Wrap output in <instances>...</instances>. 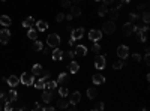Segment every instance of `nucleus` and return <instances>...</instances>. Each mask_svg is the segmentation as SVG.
I'll list each match as a JSON object with an SVG mask.
<instances>
[{"label":"nucleus","instance_id":"obj_1","mask_svg":"<svg viewBox=\"0 0 150 111\" xmlns=\"http://www.w3.org/2000/svg\"><path fill=\"white\" fill-rule=\"evenodd\" d=\"M47 44L51 48H57L59 44H60V36L57 33H51V35H48V38H47Z\"/></svg>","mask_w":150,"mask_h":111},{"label":"nucleus","instance_id":"obj_2","mask_svg":"<svg viewBox=\"0 0 150 111\" xmlns=\"http://www.w3.org/2000/svg\"><path fill=\"white\" fill-rule=\"evenodd\" d=\"M135 33H137V38H138V41H141V42H146V39H147V33H149V26L146 24V26H143V27L137 29V30H135Z\"/></svg>","mask_w":150,"mask_h":111},{"label":"nucleus","instance_id":"obj_3","mask_svg":"<svg viewBox=\"0 0 150 111\" xmlns=\"http://www.w3.org/2000/svg\"><path fill=\"white\" fill-rule=\"evenodd\" d=\"M20 80H21V83L24 84V86H32V84L35 83V75L30 74V72H24Z\"/></svg>","mask_w":150,"mask_h":111},{"label":"nucleus","instance_id":"obj_4","mask_svg":"<svg viewBox=\"0 0 150 111\" xmlns=\"http://www.w3.org/2000/svg\"><path fill=\"white\" fill-rule=\"evenodd\" d=\"M101 32H105L107 35H111V33H114V32H116V24H114V21H107V23H104Z\"/></svg>","mask_w":150,"mask_h":111},{"label":"nucleus","instance_id":"obj_5","mask_svg":"<svg viewBox=\"0 0 150 111\" xmlns=\"http://www.w3.org/2000/svg\"><path fill=\"white\" fill-rule=\"evenodd\" d=\"M137 30V27L132 23H126V24H123V35L125 36H131V35H134Z\"/></svg>","mask_w":150,"mask_h":111},{"label":"nucleus","instance_id":"obj_6","mask_svg":"<svg viewBox=\"0 0 150 111\" xmlns=\"http://www.w3.org/2000/svg\"><path fill=\"white\" fill-rule=\"evenodd\" d=\"M9 39H11V32H9V29H3L2 32H0V44L6 45L8 42H9Z\"/></svg>","mask_w":150,"mask_h":111},{"label":"nucleus","instance_id":"obj_7","mask_svg":"<svg viewBox=\"0 0 150 111\" xmlns=\"http://www.w3.org/2000/svg\"><path fill=\"white\" fill-rule=\"evenodd\" d=\"M101 38H102V32H101V30H98V29H92V30L89 32V39H90V41L98 42V41H101Z\"/></svg>","mask_w":150,"mask_h":111},{"label":"nucleus","instance_id":"obj_8","mask_svg":"<svg viewBox=\"0 0 150 111\" xmlns=\"http://www.w3.org/2000/svg\"><path fill=\"white\" fill-rule=\"evenodd\" d=\"M105 65H107L105 57L104 56H96V59H95V68H96V69H99V71L105 69Z\"/></svg>","mask_w":150,"mask_h":111},{"label":"nucleus","instance_id":"obj_9","mask_svg":"<svg viewBox=\"0 0 150 111\" xmlns=\"http://www.w3.org/2000/svg\"><path fill=\"white\" fill-rule=\"evenodd\" d=\"M117 56L120 57V60H123V59H126L129 56V48L126 45H120L117 48Z\"/></svg>","mask_w":150,"mask_h":111},{"label":"nucleus","instance_id":"obj_10","mask_svg":"<svg viewBox=\"0 0 150 111\" xmlns=\"http://www.w3.org/2000/svg\"><path fill=\"white\" fill-rule=\"evenodd\" d=\"M80 101H81V93H80V92H72V93H71L69 102H71L72 105H77Z\"/></svg>","mask_w":150,"mask_h":111},{"label":"nucleus","instance_id":"obj_11","mask_svg":"<svg viewBox=\"0 0 150 111\" xmlns=\"http://www.w3.org/2000/svg\"><path fill=\"white\" fill-rule=\"evenodd\" d=\"M84 35V29L83 27H78V29H74L72 32H71V38H72L74 41L75 39H81Z\"/></svg>","mask_w":150,"mask_h":111},{"label":"nucleus","instance_id":"obj_12","mask_svg":"<svg viewBox=\"0 0 150 111\" xmlns=\"http://www.w3.org/2000/svg\"><path fill=\"white\" fill-rule=\"evenodd\" d=\"M17 99H18V93H17V90H9L6 93V102H15Z\"/></svg>","mask_w":150,"mask_h":111},{"label":"nucleus","instance_id":"obj_13","mask_svg":"<svg viewBox=\"0 0 150 111\" xmlns=\"http://www.w3.org/2000/svg\"><path fill=\"white\" fill-rule=\"evenodd\" d=\"M51 57H53V60H56V62H57V60H62V59H63V51L57 47V48L53 50V56H51Z\"/></svg>","mask_w":150,"mask_h":111},{"label":"nucleus","instance_id":"obj_14","mask_svg":"<svg viewBox=\"0 0 150 111\" xmlns=\"http://www.w3.org/2000/svg\"><path fill=\"white\" fill-rule=\"evenodd\" d=\"M6 83L9 84L11 87H15V86H18V84H20V78L17 75H11L9 78H6Z\"/></svg>","mask_w":150,"mask_h":111},{"label":"nucleus","instance_id":"obj_15","mask_svg":"<svg viewBox=\"0 0 150 111\" xmlns=\"http://www.w3.org/2000/svg\"><path fill=\"white\" fill-rule=\"evenodd\" d=\"M74 54L78 56V57H83V56L87 54V48H86L84 45H78V47L75 48V51H74Z\"/></svg>","mask_w":150,"mask_h":111},{"label":"nucleus","instance_id":"obj_16","mask_svg":"<svg viewBox=\"0 0 150 111\" xmlns=\"http://www.w3.org/2000/svg\"><path fill=\"white\" fill-rule=\"evenodd\" d=\"M92 81H93V84H104L105 83V77L101 75V74H95Z\"/></svg>","mask_w":150,"mask_h":111},{"label":"nucleus","instance_id":"obj_17","mask_svg":"<svg viewBox=\"0 0 150 111\" xmlns=\"http://www.w3.org/2000/svg\"><path fill=\"white\" fill-rule=\"evenodd\" d=\"M36 29H38V32H45L47 29H48V23L47 21H36Z\"/></svg>","mask_w":150,"mask_h":111},{"label":"nucleus","instance_id":"obj_18","mask_svg":"<svg viewBox=\"0 0 150 111\" xmlns=\"http://www.w3.org/2000/svg\"><path fill=\"white\" fill-rule=\"evenodd\" d=\"M42 101L45 102V104H50V102L53 101V92H44L42 93Z\"/></svg>","mask_w":150,"mask_h":111},{"label":"nucleus","instance_id":"obj_19","mask_svg":"<svg viewBox=\"0 0 150 111\" xmlns=\"http://www.w3.org/2000/svg\"><path fill=\"white\" fill-rule=\"evenodd\" d=\"M11 23H12V20H11L8 15H2V17H0V24L5 26V27H9Z\"/></svg>","mask_w":150,"mask_h":111},{"label":"nucleus","instance_id":"obj_20","mask_svg":"<svg viewBox=\"0 0 150 111\" xmlns=\"http://www.w3.org/2000/svg\"><path fill=\"white\" fill-rule=\"evenodd\" d=\"M33 24H35V20H33V17H27L24 21H23V27H26V29H30V27H33Z\"/></svg>","mask_w":150,"mask_h":111},{"label":"nucleus","instance_id":"obj_21","mask_svg":"<svg viewBox=\"0 0 150 111\" xmlns=\"http://www.w3.org/2000/svg\"><path fill=\"white\" fill-rule=\"evenodd\" d=\"M68 68H69V72H71V74H77L78 69H80V65H78L77 62H71Z\"/></svg>","mask_w":150,"mask_h":111},{"label":"nucleus","instance_id":"obj_22","mask_svg":"<svg viewBox=\"0 0 150 111\" xmlns=\"http://www.w3.org/2000/svg\"><path fill=\"white\" fill-rule=\"evenodd\" d=\"M42 66L39 65V63H36V65H33V68H32V74L35 75V77H36V75H41L42 74Z\"/></svg>","mask_w":150,"mask_h":111},{"label":"nucleus","instance_id":"obj_23","mask_svg":"<svg viewBox=\"0 0 150 111\" xmlns=\"http://www.w3.org/2000/svg\"><path fill=\"white\" fill-rule=\"evenodd\" d=\"M69 81V75L66 74V72H62L60 75H59V78H57V83H62V84H66Z\"/></svg>","mask_w":150,"mask_h":111},{"label":"nucleus","instance_id":"obj_24","mask_svg":"<svg viewBox=\"0 0 150 111\" xmlns=\"http://www.w3.org/2000/svg\"><path fill=\"white\" fill-rule=\"evenodd\" d=\"M45 80H44V78H41V80H36V81H35L33 84H35V87H36L38 90H42V89H45Z\"/></svg>","mask_w":150,"mask_h":111},{"label":"nucleus","instance_id":"obj_25","mask_svg":"<svg viewBox=\"0 0 150 111\" xmlns=\"http://www.w3.org/2000/svg\"><path fill=\"white\" fill-rule=\"evenodd\" d=\"M27 36H29L30 39H33V41H36V38H38V30L33 29V27H30L29 32H27Z\"/></svg>","mask_w":150,"mask_h":111},{"label":"nucleus","instance_id":"obj_26","mask_svg":"<svg viewBox=\"0 0 150 111\" xmlns=\"http://www.w3.org/2000/svg\"><path fill=\"white\" fill-rule=\"evenodd\" d=\"M32 48H33V51H42L44 44H42L41 41H35V42H33V45H32Z\"/></svg>","mask_w":150,"mask_h":111},{"label":"nucleus","instance_id":"obj_27","mask_svg":"<svg viewBox=\"0 0 150 111\" xmlns=\"http://www.w3.org/2000/svg\"><path fill=\"white\" fill-rule=\"evenodd\" d=\"M107 14H108V17L111 18V21H113V20H117V18H119V11H117V9H111V11H108Z\"/></svg>","mask_w":150,"mask_h":111},{"label":"nucleus","instance_id":"obj_28","mask_svg":"<svg viewBox=\"0 0 150 111\" xmlns=\"http://www.w3.org/2000/svg\"><path fill=\"white\" fill-rule=\"evenodd\" d=\"M71 15L72 17H80L81 15V9L78 6H72L71 8Z\"/></svg>","mask_w":150,"mask_h":111},{"label":"nucleus","instance_id":"obj_29","mask_svg":"<svg viewBox=\"0 0 150 111\" xmlns=\"http://www.w3.org/2000/svg\"><path fill=\"white\" fill-rule=\"evenodd\" d=\"M96 95H98V90H96V89L90 87L89 90H87V96H89L90 99H95V98H96Z\"/></svg>","mask_w":150,"mask_h":111},{"label":"nucleus","instance_id":"obj_30","mask_svg":"<svg viewBox=\"0 0 150 111\" xmlns=\"http://www.w3.org/2000/svg\"><path fill=\"white\" fill-rule=\"evenodd\" d=\"M57 87V83L56 81H48V83H45V89L47 90H54Z\"/></svg>","mask_w":150,"mask_h":111},{"label":"nucleus","instance_id":"obj_31","mask_svg":"<svg viewBox=\"0 0 150 111\" xmlns=\"http://www.w3.org/2000/svg\"><path fill=\"white\" fill-rule=\"evenodd\" d=\"M141 21H143L144 24H149V21H150V14H149V11H147V9L144 11L143 17H141Z\"/></svg>","mask_w":150,"mask_h":111},{"label":"nucleus","instance_id":"obj_32","mask_svg":"<svg viewBox=\"0 0 150 111\" xmlns=\"http://www.w3.org/2000/svg\"><path fill=\"white\" fill-rule=\"evenodd\" d=\"M123 66H125V62H123V60H117V62L113 63V68H114V69H122Z\"/></svg>","mask_w":150,"mask_h":111},{"label":"nucleus","instance_id":"obj_33","mask_svg":"<svg viewBox=\"0 0 150 111\" xmlns=\"http://www.w3.org/2000/svg\"><path fill=\"white\" fill-rule=\"evenodd\" d=\"M59 95H60L62 98H65V96H68V95H69V92H68V89H66V87H60V89H59Z\"/></svg>","mask_w":150,"mask_h":111},{"label":"nucleus","instance_id":"obj_34","mask_svg":"<svg viewBox=\"0 0 150 111\" xmlns=\"http://www.w3.org/2000/svg\"><path fill=\"white\" fill-rule=\"evenodd\" d=\"M107 9H105V6H101V8H98V15L99 17H105V15H107Z\"/></svg>","mask_w":150,"mask_h":111},{"label":"nucleus","instance_id":"obj_35","mask_svg":"<svg viewBox=\"0 0 150 111\" xmlns=\"http://www.w3.org/2000/svg\"><path fill=\"white\" fill-rule=\"evenodd\" d=\"M57 107H59V108H68V102L63 101V99H59V101H57Z\"/></svg>","mask_w":150,"mask_h":111},{"label":"nucleus","instance_id":"obj_36","mask_svg":"<svg viewBox=\"0 0 150 111\" xmlns=\"http://www.w3.org/2000/svg\"><path fill=\"white\" fill-rule=\"evenodd\" d=\"M65 57H68V59H74V57H75L74 51H71V50H69V51H66V53H63V59H65Z\"/></svg>","mask_w":150,"mask_h":111},{"label":"nucleus","instance_id":"obj_37","mask_svg":"<svg viewBox=\"0 0 150 111\" xmlns=\"http://www.w3.org/2000/svg\"><path fill=\"white\" fill-rule=\"evenodd\" d=\"M137 18H140V15H137V14H134V12L129 14V23H134Z\"/></svg>","mask_w":150,"mask_h":111},{"label":"nucleus","instance_id":"obj_38","mask_svg":"<svg viewBox=\"0 0 150 111\" xmlns=\"http://www.w3.org/2000/svg\"><path fill=\"white\" fill-rule=\"evenodd\" d=\"M3 108H5V111H11L14 108V102H6Z\"/></svg>","mask_w":150,"mask_h":111},{"label":"nucleus","instance_id":"obj_39","mask_svg":"<svg viewBox=\"0 0 150 111\" xmlns=\"http://www.w3.org/2000/svg\"><path fill=\"white\" fill-rule=\"evenodd\" d=\"M92 50L95 51V53H96V54H99V53H101V45H99V44H93V47H92Z\"/></svg>","mask_w":150,"mask_h":111},{"label":"nucleus","instance_id":"obj_40","mask_svg":"<svg viewBox=\"0 0 150 111\" xmlns=\"http://www.w3.org/2000/svg\"><path fill=\"white\" fill-rule=\"evenodd\" d=\"M0 104H2V105H5V104H6V95H5L3 92L0 93Z\"/></svg>","mask_w":150,"mask_h":111},{"label":"nucleus","instance_id":"obj_41","mask_svg":"<svg viewBox=\"0 0 150 111\" xmlns=\"http://www.w3.org/2000/svg\"><path fill=\"white\" fill-rule=\"evenodd\" d=\"M50 75H51V74H50L48 71H45V72L42 71V74H41V78H44V80H48V78H50Z\"/></svg>","mask_w":150,"mask_h":111},{"label":"nucleus","instance_id":"obj_42","mask_svg":"<svg viewBox=\"0 0 150 111\" xmlns=\"http://www.w3.org/2000/svg\"><path fill=\"white\" fill-rule=\"evenodd\" d=\"M137 9H138V11H146V9H147V3H141V5H138Z\"/></svg>","mask_w":150,"mask_h":111},{"label":"nucleus","instance_id":"obj_43","mask_svg":"<svg viewBox=\"0 0 150 111\" xmlns=\"http://www.w3.org/2000/svg\"><path fill=\"white\" fill-rule=\"evenodd\" d=\"M71 0H62V5H63V8H71Z\"/></svg>","mask_w":150,"mask_h":111},{"label":"nucleus","instance_id":"obj_44","mask_svg":"<svg viewBox=\"0 0 150 111\" xmlns=\"http://www.w3.org/2000/svg\"><path fill=\"white\" fill-rule=\"evenodd\" d=\"M56 20H57V21H63V20H65V14H57Z\"/></svg>","mask_w":150,"mask_h":111},{"label":"nucleus","instance_id":"obj_45","mask_svg":"<svg viewBox=\"0 0 150 111\" xmlns=\"http://www.w3.org/2000/svg\"><path fill=\"white\" fill-rule=\"evenodd\" d=\"M144 62H146V65H150V54L149 53H146V56H144Z\"/></svg>","mask_w":150,"mask_h":111},{"label":"nucleus","instance_id":"obj_46","mask_svg":"<svg viewBox=\"0 0 150 111\" xmlns=\"http://www.w3.org/2000/svg\"><path fill=\"white\" fill-rule=\"evenodd\" d=\"M132 57H134V60H135V62H141V56H140L138 53H135V54L132 56Z\"/></svg>","mask_w":150,"mask_h":111},{"label":"nucleus","instance_id":"obj_47","mask_svg":"<svg viewBox=\"0 0 150 111\" xmlns=\"http://www.w3.org/2000/svg\"><path fill=\"white\" fill-rule=\"evenodd\" d=\"M102 110H104V104H102V102H99V104L96 105V110H95V111H102Z\"/></svg>","mask_w":150,"mask_h":111},{"label":"nucleus","instance_id":"obj_48","mask_svg":"<svg viewBox=\"0 0 150 111\" xmlns=\"http://www.w3.org/2000/svg\"><path fill=\"white\" fill-rule=\"evenodd\" d=\"M41 111H54V108L53 107H44V108H41Z\"/></svg>","mask_w":150,"mask_h":111},{"label":"nucleus","instance_id":"obj_49","mask_svg":"<svg viewBox=\"0 0 150 111\" xmlns=\"http://www.w3.org/2000/svg\"><path fill=\"white\" fill-rule=\"evenodd\" d=\"M102 2H104V5H111L114 0H102Z\"/></svg>","mask_w":150,"mask_h":111},{"label":"nucleus","instance_id":"obj_50","mask_svg":"<svg viewBox=\"0 0 150 111\" xmlns=\"http://www.w3.org/2000/svg\"><path fill=\"white\" fill-rule=\"evenodd\" d=\"M65 18L71 21V20H72V18H74V17H72V15H71V14H68V15H65Z\"/></svg>","mask_w":150,"mask_h":111},{"label":"nucleus","instance_id":"obj_51","mask_svg":"<svg viewBox=\"0 0 150 111\" xmlns=\"http://www.w3.org/2000/svg\"><path fill=\"white\" fill-rule=\"evenodd\" d=\"M42 53H44V54H48L50 50H48V48H42Z\"/></svg>","mask_w":150,"mask_h":111},{"label":"nucleus","instance_id":"obj_52","mask_svg":"<svg viewBox=\"0 0 150 111\" xmlns=\"http://www.w3.org/2000/svg\"><path fill=\"white\" fill-rule=\"evenodd\" d=\"M74 44V39L72 38H69V41H68V45H72Z\"/></svg>","mask_w":150,"mask_h":111},{"label":"nucleus","instance_id":"obj_53","mask_svg":"<svg viewBox=\"0 0 150 111\" xmlns=\"http://www.w3.org/2000/svg\"><path fill=\"white\" fill-rule=\"evenodd\" d=\"M11 111H23V108H15V107H14Z\"/></svg>","mask_w":150,"mask_h":111},{"label":"nucleus","instance_id":"obj_54","mask_svg":"<svg viewBox=\"0 0 150 111\" xmlns=\"http://www.w3.org/2000/svg\"><path fill=\"white\" fill-rule=\"evenodd\" d=\"M120 2H122L120 5H125V3H129V0H120Z\"/></svg>","mask_w":150,"mask_h":111},{"label":"nucleus","instance_id":"obj_55","mask_svg":"<svg viewBox=\"0 0 150 111\" xmlns=\"http://www.w3.org/2000/svg\"><path fill=\"white\" fill-rule=\"evenodd\" d=\"M69 111H78V108H77V107H72V108H69Z\"/></svg>","mask_w":150,"mask_h":111},{"label":"nucleus","instance_id":"obj_56","mask_svg":"<svg viewBox=\"0 0 150 111\" xmlns=\"http://www.w3.org/2000/svg\"><path fill=\"white\" fill-rule=\"evenodd\" d=\"M71 2H72V3H80L81 0H71Z\"/></svg>","mask_w":150,"mask_h":111},{"label":"nucleus","instance_id":"obj_57","mask_svg":"<svg viewBox=\"0 0 150 111\" xmlns=\"http://www.w3.org/2000/svg\"><path fill=\"white\" fill-rule=\"evenodd\" d=\"M140 111H147V110H146V108H141V110H140Z\"/></svg>","mask_w":150,"mask_h":111},{"label":"nucleus","instance_id":"obj_58","mask_svg":"<svg viewBox=\"0 0 150 111\" xmlns=\"http://www.w3.org/2000/svg\"><path fill=\"white\" fill-rule=\"evenodd\" d=\"M33 111H41V110H39V108H35V110H33Z\"/></svg>","mask_w":150,"mask_h":111},{"label":"nucleus","instance_id":"obj_59","mask_svg":"<svg viewBox=\"0 0 150 111\" xmlns=\"http://www.w3.org/2000/svg\"><path fill=\"white\" fill-rule=\"evenodd\" d=\"M3 110V107H2V104H0V111H2Z\"/></svg>","mask_w":150,"mask_h":111},{"label":"nucleus","instance_id":"obj_60","mask_svg":"<svg viewBox=\"0 0 150 111\" xmlns=\"http://www.w3.org/2000/svg\"><path fill=\"white\" fill-rule=\"evenodd\" d=\"M87 111H95V110H87Z\"/></svg>","mask_w":150,"mask_h":111},{"label":"nucleus","instance_id":"obj_61","mask_svg":"<svg viewBox=\"0 0 150 111\" xmlns=\"http://www.w3.org/2000/svg\"><path fill=\"white\" fill-rule=\"evenodd\" d=\"M0 2H6V0H0Z\"/></svg>","mask_w":150,"mask_h":111},{"label":"nucleus","instance_id":"obj_62","mask_svg":"<svg viewBox=\"0 0 150 111\" xmlns=\"http://www.w3.org/2000/svg\"><path fill=\"white\" fill-rule=\"evenodd\" d=\"M96 2H101V0H96Z\"/></svg>","mask_w":150,"mask_h":111}]
</instances>
